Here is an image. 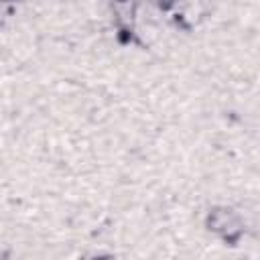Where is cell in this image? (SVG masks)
I'll return each instance as SVG.
<instances>
[{
  "mask_svg": "<svg viewBox=\"0 0 260 260\" xmlns=\"http://www.w3.org/2000/svg\"><path fill=\"white\" fill-rule=\"evenodd\" d=\"M209 225H211V230L223 234L225 238H230L232 234H238V232H240V221H238V217H236L232 211H228V209L213 211V213L209 215Z\"/></svg>",
  "mask_w": 260,
  "mask_h": 260,
  "instance_id": "obj_1",
  "label": "cell"
}]
</instances>
